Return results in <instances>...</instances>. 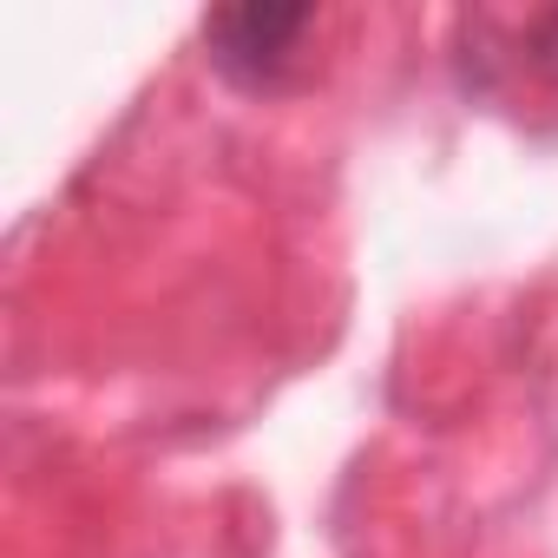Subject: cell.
Instances as JSON below:
<instances>
[{
  "instance_id": "7a4b0ae2",
  "label": "cell",
  "mask_w": 558,
  "mask_h": 558,
  "mask_svg": "<svg viewBox=\"0 0 558 558\" xmlns=\"http://www.w3.org/2000/svg\"><path fill=\"white\" fill-rule=\"evenodd\" d=\"M532 60H538V66H545L551 80H558V14H551V21L538 27V40H532Z\"/></svg>"
},
{
  "instance_id": "6da1fadb",
  "label": "cell",
  "mask_w": 558,
  "mask_h": 558,
  "mask_svg": "<svg viewBox=\"0 0 558 558\" xmlns=\"http://www.w3.org/2000/svg\"><path fill=\"white\" fill-rule=\"evenodd\" d=\"M303 34H316L310 8H230V14L204 21V47H210L217 73L236 80V86H250V93L283 86Z\"/></svg>"
}]
</instances>
